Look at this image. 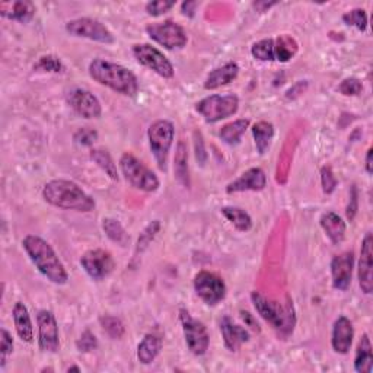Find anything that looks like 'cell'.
I'll use <instances>...</instances> for the list:
<instances>
[{"mask_svg": "<svg viewBox=\"0 0 373 373\" xmlns=\"http://www.w3.org/2000/svg\"><path fill=\"white\" fill-rule=\"evenodd\" d=\"M22 247L30 256L31 263L47 280L59 286L66 285L69 274L59 255L47 241L37 235H27L22 241Z\"/></svg>", "mask_w": 373, "mask_h": 373, "instance_id": "cell-1", "label": "cell"}, {"mask_svg": "<svg viewBox=\"0 0 373 373\" xmlns=\"http://www.w3.org/2000/svg\"><path fill=\"white\" fill-rule=\"evenodd\" d=\"M89 76L102 86H107L124 97H136L139 92V82L136 74L121 66L104 59H94L89 63Z\"/></svg>", "mask_w": 373, "mask_h": 373, "instance_id": "cell-2", "label": "cell"}, {"mask_svg": "<svg viewBox=\"0 0 373 373\" xmlns=\"http://www.w3.org/2000/svg\"><path fill=\"white\" fill-rule=\"evenodd\" d=\"M43 199L54 208L88 213L95 209V200L69 179H53L44 185Z\"/></svg>", "mask_w": 373, "mask_h": 373, "instance_id": "cell-3", "label": "cell"}, {"mask_svg": "<svg viewBox=\"0 0 373 373\" xmlns=\"http://www.w3.org/2000/svg\"><path fill=\"white\" fill-rule=\"evenodd\" d=\"M251 299L256 312H259L260 316L267 321L280 336H290L296 325V312L290 298H288L286 303L280 305L279 302L265 298L260 292H252Z\"/></svg>", "mask_w": 373, "mask_h": 373, "instance_id": "cell-4", "label": "cell"}, {"mask_svg": "<svg viewBox=\"0 0 373 373\" xmlns=\"http://www.w3.org/2000/svg\"><path fill=\"white\" fill-rule=\"evenodd\" d=\"M299 44L292 35L283 34L277 38H265L251 47V54L260 61L286 63L298 53Z\"/></svg>", "mask_w": 373, "mask_h": 373, "instance_id": "cell-5", "label": "cell"}, {"mask_svg": "<svg viewBox=\"0 0 373 373\" xmlns=\"http://www.w3.org/2000/svg\"><path fill=\"white\" fill-rule=\"evenodd\" d=\"M120 170L127 179V183L136 190L155 192L161 185L158 177L136 157H133L132 153H123L120 158Z\"/></svg>", "mask_w": 373, "mask_h": 373, "instance_id": "cell-6", "label": "cell"}, {"mask_svg": "<svg viewBox=\"0 0 373 373\" xmlns=\"http://www.w3.org/2000/svg\"><path fill=\"white\" fill-rule=\"evenodd\" d=\"M175 137V128L174 124L168 120H157L153 124H150L148 130V139L150 152L153 153L159 170H166V162H168V155L171 146L174 143Z\"/></svg>", "mask_w": 373, "mask_h": 373, "instance_id": "cell-7", "label": "cell"}, {"mask_svg": "<svg viewBox=\"0 0 373 373\" xmlns=\"http://www.w3.org/2000/svg\"><path fill=\"white\" fill-rule=\"evenodd\" d=\"M239 98L236 95H210L196 104L197 112L205 123H217L238 112Z\"/></svg>", "mask_w": 373, "mask_h": 373, "instance_id": "cell-8", "label": "cell"}, {"mask_svg": "<svg viewBox=\"0 0 373 373\" xmlns=\"http://www.w3.org/2000/svg\"><path fill=\"white\" fill-rule=\"evenodd\" d=\"M179 321H181L188 350L194 356H203L208 353L210 337L204 324L192 318L185 310H179Z\"/></svg>", "mask_w": 373, "mask_h": 373, "instance_id": "cell-9", "label": "cell"}, {"mask_svg": "<svg viewBox=\"0 0 373 373\" xmlns=\"http://www.w3.org/2000/svg\"><path fill=\"white\" fill-rule=\"evenodd\" d=\"M132 51H133V56L136 57V60L141 64V66H145L149 70L155 72L163 79L174 78L175 69L172 66V63L166 59V56L157 47H153L150 44H134Z\"/></svg>", "mask_w": 373, "mask_h": 373, "instance_id": "cell-10", "label": "cell"}, {"mask_svg": "<svg viewBox=\"0 0 373 373\" xmlns=\"http://www.w3.org/2000/svg\"><path fill=\"white\" fill-rule=\"evenodd\" d=\"M146 32L153 41H157L166 50L183 48L188 41L184 28L171 19L148 25Z\"/></svg>", "mask_w": 373, "mask_h": 373, "instance_id": "cell-11", "label": "cell"}, {"mask_svg": "<svg viewBox=\"0 0 373 373\" xmlns=\"http://www.w3.org/2000/svg\"><path fill=\"white\" fill-rule=\"evenodd\" d=\"M66 31L79 38H88L101 44H112L115 38L104 23L94 18H78L66 23Z\"/></svg>", "mask_w": 373, "mask_h": 373, "instance_id": "cell-12", "label": "cell"}, {"mask_svg": "<svg viewBox=\"0 0 373 373\" xmlns=\"http://www.w3.org/2000/svg\"><path fill=\"white\" fill-rule=\"evenodd\" d=\"M194 290L199 298L209 306L221 303L226 296V285L223 279L210 272H200L196 274Z\"/></svg>", "mask_w": 373, "mask_h": 373, "instance_id": "cell-13", "label": "cell"}, {"mask_svg": "<svg viewBox=\"0 0 373 373\" xmlns=\"http://www.w3.org/2000/svg\"><path fill=\"white\" fill-rule=\"evenodd\" d=\"M81 265L85 270V273L92 280L101 281L114 272L115 261L108 251L97 248L89 250L82 255Z\"/></svg>", "mask_w": 373, "mask_h": 373, "instance_id": "cell-14", "label": "cell"}, {"mask_svg": "<svg viewBox=\"0 0 373 373\" xmlns=\"http://www.w3.org/2000/svg\"><path fill=\"white\" fill-rule=\"evenodd\" d=\"M38 324V345L44 353H57L60 349L59 324L54 314L43 310L37 315Z\"/></svg>", "mask_w": 373, "mask_h": 373, "instance_id": "cell-15", "label": "cell"}, {"mask_svg": "<svg viewBox=\"0 0 373 373\" xmlns=\"http://www.w3.org/2000/svg\"><path fill=\"white\" fill-rule=\"evenodd\" d=\"M68 102L73 108V111L81 115L83 119H99L102 114V107L99 99L92 94L82 88L72 89L68 94Z\"/></svg>", "mask_w": 373, "mask_h": 373, "instance_id": "cell-16", "label": "cell"}, {"mask_svg": "<svg viewBox=\"0 0 373 373\" xmlns=\"http://www.w3.org/2000/svg\"><path fill=\"white\" fill-rule=\"evenodd\" d=\"M373 236L372 234H366L362 241V248H360V260H359V285L365 294H370L373 292Z\"/></svg>", "mask_w": 373, "mask_h": 373, "instance_id": "cell-17", "label": "cell"}, {"mask_svg": "<svg viewBox=\"0 0 373 373\" xmlns=\"http://www.w3.org/2000/svg\"><path fill=\"white\" fill-rule=\"evenodd\" d=\"M354 255L352 251L336 255L331 261V277L334 289L345 292L352 285Z\"/></svg>", "mask_w": 373, "mask_h": 373, "instance_id": "cell-18", "label": "cell"}, {"mask_svg": "<svg viewBox=\"0 0 373 373\" xmlns=\"http://www.w3.org/2000/svg\"><path fill=\"white\" fill-rule=\"evenodd\" d=\"M354 339V328L352 321L347 316H339L334 321L331 332V345L336 353L347 354L352 349Z\"/></svg>", "mask_w": 373, "mask_h": 373, "instance_id": "cell-19", "label": "cell"}, {"mask_svg": "<svg viewBox=\"0 0 373 373\" xmlns=\"http://www.w3.org/2000/svg\"><path fill=\"white\" fill-rule=\"evenodd\" d=\"M267 185V175L261 168H251L243 172L235 181L228 184L226 192L234 194V192L243 191H263Z\"/></svg>", "mask_w": 373, "mask_h": 373, "instance_id": "cell-20", "label": "cell"}, {"mask_svg": "<svg viewBox=\"0 0 373 373\" xmlns=\"http://www.w3.org/2000/svg\"><path fill=\"white\" fill-rule=\"evenodd\" d=\"M37 8L30 0H17V2L0 3V17L17 21L21 23H28L35 17Z\"/></svg>", "mask_w": 373, "mask_h": 373, "instance_id": "cell-21", "label": "cell"}, {"mask_svg": "<svg viewBox=\"0 0 373 373\" xmlns=\"http://www.w3.org/2000/svg\"><path fill=\"white\" fill-rule=\"evenodd\" d=\"M221 331L229 352H238L241 345L250 340V332L243 327L235 324L229 316H223L221 319Z\"/></svg>", "mask_w": 373, "mask_h": 373, "instance_id": "cell-22", "label": "cell"}, {"mask_svg": "<svg viewBox=\"0 0 373 373\" xmlns=\"http://www.w3.org/2000/svg\"><path fill=\"white\" fill-rule=\"evenodd\" d=\"M238 74H239L238 64L234 61H229L223 64L222 68H217L209 73V76L205 78V82H204V89L213 91V89L229 85L230 82H234L238 78Z\"/></svg>", "mask_w": 373, "mask_h": 373, "instance_id": "cell-23", "label": "cell"}, {"mask_svg": "<svg viewBox=\"0 0 373 373\" xmlns=\"http://www.w3.org/2000/svg\"><path fill=\"white\" fill-rule=\"evenodd\" d=\"M12 316H14L18 337L25 343H32L34 327H32V321H31L27 306H25L22 302H17L14 310H12Z\"/></svg>", "mask_w": 373, "mask_h": 373, "instance_id": "cell-24", "label": "cell"}, {"mask_svg": "<svg viewBox=\"0 0 373 373\" xmlns=\"http://www.w3.org/2000/svg\"><path fill=\"white\" fill-rule=\"evenodd\" d=\"M319 223H321V228L324 229L325 235L330 238V241L332 243L339 245V243H341L344 241L345 223L339 214H336L334 212H327L321 216Z\"/></svg>", "mask_w": 373, "mask_h": 373, "instance_id": "cell-25", "label": "cell"}, {"mask_svg": "<svg viewBox=\"0 0 373 373\" xmlns=\"http://www.w3.org/2000/svg\"><path fill=\"white\" fill-rule=\"evenodd\" d=\"M162 350V339L157 334H146L137 345V359L141 365H150Z\"/></svg>", "mask_w": 373, "mask_h": 373, "instance_id": "cell-26", "label": "cell"}, {"mask_svg": "<svg viewBox=\"0 0 373 373\" xmlns=\"http://www.w3.org/2000/svg\"><path fill=\"white\" fill-rule=\"evenodd\" d=\"M373 367V353H372V343L367 334H363L360 339L354 357V370L357 373H370Z\"/></svg>", "mask_w": 373, "mask_h": 373, "instance_id": "cell-27", "label": "cell"}, {"mask_svg": "<svg viewBox=\"0 0 373 373\" xmlns=\"http://www.w3.org/2000/svg\"><path fill=\"white\" fill-rule=\"evenodd\" d=\"M252 136L255 141L256 152L260 155L268 150L270 145H272V140L274 137V125L268 121H259L252 125Z\"/></svg>", "mask_w": 373, "mask_h": 373, "instance_id": "cell-28", "label": "cell"}, {"mask_svg": "<svg viewBox=\"0 0 373 373\" xmlns=\"http://www.w3.org/2000/svg\"><path fill=\"white\" fill-rule=\"evenodd\" d=\"M174 171L175 177L179 183H181L184 187H190V174H188V150L187 145L183 140L178 141L177 146V153H175V159H174Z\"/></svg>", "mask_w": 373, "mask_h": 373, "instance_id": "cell-29", "label": "cell"}, {"mask_svg": "<svg viewBox=\"0 0 373 373\" xmlns=\"http://www.w3.org/2000/svg\"><path fill=\"white\" fill-rule=\"evenodd\" d=\"M248 127H250V120L239 119V120H235L229 124H225L222 127V130L219 132V136H221V139L225 141V143H228L230 146H235L239 143L242 136L245 134Z\"/></svg>", "mask_w": 373, "mask_h": 373, "instance_id": "cell-30", "label": "cell"}, {"mask_svg": "<svg viewBox=\"0 0 373 373\" xmlns=\"http://www.w3.org/2000/svg\"><path fill=\"white\" fill-rule=\"evenodd\" d=\"M102 229H104L105 235L120 247H127L130 242V236L125 232L124 226L117 221V219L107 217L102 221Z\"/></svg>", "mask_w": 373, "mask_h": 373, "instance_id": "cell-31", "label": "cell"}, {"mask_svg": "<svg viewBox=\"0 0 373 373\" xmlns=\"http://www.w3.org/2000/svg\"><path fill=\"white\" fill-rule=\"evenodd\" d=\"M222 214L228 219L241 232H248L252 228V219L251 216L241 208H232V205H226L222 209Z\"/></svg>", "mask_w": 373, "mask_h": 373, "instance_id": "cell-32", "label": "cell"}, {"mask_svg": "<svg viewBox=\"0 0 373 373\" xmlns=\"http://www.w3.org/2000/svg\"><path fill=\"white\" fill-rule=\"evenodd\" d=\"M91 159L99 166L114 181H119V170L117 165L112 161L110 153L105 149H92L91 150Z\"/></svg>", "mask_w": 373, "mask_h": 373, "instance_id": "cell-33", "label": "cell"}, {"mask_svg": "<svg viewBox=\"0 0 373 373\" xmlns=\"http://www.w3.org/2000/svg\"><path fill=\"white\" fill-rule=\"evenodd\" d=\"M99 323L111 339H121L124 336L125 328H124V324L120 318L105 315L99 319Z\"/></svg>", "mask_w": 373, "mask_h": 373, "instance_id": "cell-34", "label": "cell"}, {"mask_svg": "<svg viewBox=\"0 0 373 373\" xmlns=\"http://www.w3.org/2000/svg\"><path fill=\"white\" fill-rule=\"evenodd\" d=\"M344 23L350 25V27L357 28L359 31H365L367 28V14L362 8H356L343 15Z\"/></svg>", "mask_w": 373, "mask_h": 373, "instance_id": "cell-35", "label": "cell"}, {"mask_svg": "<svg viewBox=\"0 0 373 373\" xmlns=\"http://www.w3.org/2000/svg\"><path fill=\"white\" fill-rule=\"evenodd\" d=\"M159 229H161V223L159 221H153L152 223H149L143 232L140 234L139 236V241H137V245H136V254H141L143 252L149 245H150V242L155 239L157 234L159 232Z\"/></svg>", "mask_w": 373, "mask_h": 373, "instance_id": "cell-36", "label": "cell"}, {"mask_svg": "<svg viewBox=\"0 0 373 373\" xmlns=\"http://www.w3.org/2000/svg\"><path fill=\"white\" fill-rule=\"evenodd\" d=\"M34 70L47 72V73H61L64 70V66L59 57L53 54H47V56L40 57V60L35 63Z\"/></svg>", "mask_w": 373, "mask_h": 373, "instance_id": "cell-37", "label": "cell"}, {"mask_svg": "<svg viewBox=\"0 0 373 373\" xmlns=\"http://www.w3.org/2000/svg\"><path fill=\"white\" fill-rule=\"evenodd\" d=\"M14 352V339L5 328L0 330V369L6 365V359Z\"/></svg>", "mask_w": 373, "mask_h": 373, "instance_id": "cell-38", "label": "cell"}, {"mask_svg": "<svg viewBox=\"0 0 373 373\" xmlns=\"http://www.w3.org/2000/svg\"><path fill=\"white\" fill-rule=\"evenodd\" d=\"M73 140H74V143L79 146H92L98 140V133L94 130V128L82 127L79 128V130H76V133L73 134Z\"/></svg>", "mask_w": 373, "mask_h": 373, "instance_id": "cell-39", "label": "cell"}, {"mask_svg": "<svg viewBox=\"0 0 373 373\" xmlns=\"http://www.w3.org/2000/svg\"><path fill=\"white\" fill-rule=\"evenodd\" d=\"M175 6L172 0H155V2H149L146 5V12L149 17H161L166 12H170Z\"/></svg>", "mask_w": 373, "mask_h": 373, "instance_id": "cell-40", "label": "cell"}, {"mask_svg": "<svg viewBox=\"0 0 373 373\" xmlns=\"http://www.w3.org/2000/svg\"><path fill=\"white\" fill-rule=\"evenodd\" d=\"M362 89H363V85L357 78H347L339 86L340 94L345 97H357L360 92H362Z\"/></svg>", "mask_w": 373, "mask_h": 373, "instance_id": "cell-41", "label": "cell"}, {"mask_svg": "<svg viewBox=\"0 0 373 373\" xmlns=\"http://www.w3.org/2000/svg\"><path fill=\"white\" fill-rule=\"evenodd\" d=\"M321 184H323L325 194H331V192L336 190L337 179L334 177L331 166H323V168H321Z\"/></svg>", "mask_w": 373, "mask_h": 373, "instance_id": "cell-42", "label": "cell"}, {"mask_svg": "<svg viewBox=\"0 0 373 373\" xmlns=\"http://www.w3.org/2000/svg\"><path fill=\"white\" fill-rule=\"evenodd\" d=\"M76 345H78L79 352L88 353V352H92V350L97 349L98 341H97V337L94 336L91 331H85L81 336V339L76 341Z\"/></svg>", "mask_w": 373, "mask_h": 373, "instance_id": "cell-43", "label": "cell"}, {"mask_svg": "<svg viewBox=\"0 0 373 373\" xmlns=\"http://www.w3.org/2000/svg\"><path fill=\"white\" fill-rule=\"evenodd\" d=\"M194 145H196V159L197 162L203 166L208 161V153H205V148H204V140L200 132L194 133Z\"/></svg>", "mask_w": 373, "mask_h": 373, "instance_id": "cell-44", "label": "cell"}, {"mask_svg": "<svg viewBox=\"0 0 373 373\" xmlns=\"http://www.w3.org/2000/svg\"><path fill=\"white\" fill-rule=\"evenodd\" d=\"M356 212H357V190L356 187L352 188V200L349 203V208H347V219L349 221H353L354 216H356Z\"/></svg>", "mask_w": 373, "mask_h": 373, "instance_id": "cell-45", "label": "cell"}, {"mask_svg": "<svg viewBox=\"0 0 373 373\" xmlns=\"http://www.w3.org/2000/svg\"><path fill=\"white\" fill-rule=\"evenodd\" d=\"M197 2H184L181 5V10L183 14L187 15V17H194V9L197 8Z\"/></svg>", "mask_w": 373, "mask_h": 373, "instance_id": "cell-46", "label": "cell"}, {"mask_svg": "<svg viewBox=\"0 0 373 373\" xmlns=\"http://www.w3.org/2000/svg\"><path fill=\"white\" fill-rule=\"evenodd\" d=\"M241 315H242V318H243V321H245V323L252 328V330H255V331H260V328H259V324H256V321H254V318H252V315L250 314V312H241Z\"/></svg>", "mask_w": 373, "mask_h": 373, "instance_id": "cell-47", "label": "cell"}, {"mask_svg": "<svg viewBox=\"0 0 373 373\" xmlns=\"http://www.w3.org/2000/svg\"><path fill=\"white\" fill-rule=\"evenodd\" d=\"M372 157H373V149H369L367 153H366V172L369 175H372L373 172V161H372Z\"/></svg>", "mask_w": 373, "mask_h": 373, "instance_id": "cell-48", "label": "cell"}, {"mask_svg": "<svg viewBox=\"0 0 373 373\" xmlns=\"http://www.w3.org/2000/svg\"><path fill=\"white\" fill-rule=\"evenodd\" d=\"M276 3H254V6L255 8H272V6H274Z\"/></svg>", "mask_w": 373, "mask_h": 373, "instance_id": "cell-49", "label": "cell"}, {"mask_svg": "<svg viewBox=\"0 0 373 373\" xmlns=\"http://www.w3.org/2000/svg\"><path fill=\"white\" fill-rule=\"evenodd\" d=\"M68 372H81V367H78V366H72V367L68 369Z\"/></svg>", "mask_w": 373, "mask_h": 373, "instance_id": "cell-50", "label": "cell"}]
</instances>
